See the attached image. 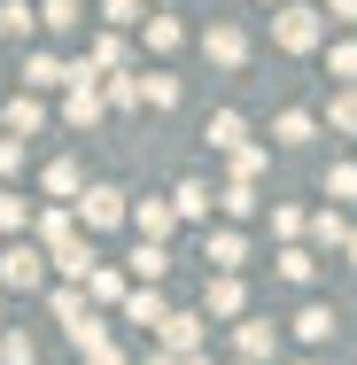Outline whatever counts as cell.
Listing matches in <instances>:
<instances>
[{
	"label": "cell",
	"mask_w": 357,
	"mask_h": 365,
	"mask_svg": "<svg viewBox=\"0 0 357 365\" xmlns=\"http://www.w3.org/2000/svg\"><path fill=\"white\" fill-rule=\"evenodd\" d=\"M39 280H47V257L31 241H8L0 249V288H39Z\"/></svg>",
	"instance_id": "obj_1"
},
{
	"label": "cell",
	"mask_w": 357,
	"mask_h": 365,
	"mask_svg": "<svg viewBox=\"0 0 357 365\" xmlns=\"http://www.w3.org/2000/svg\"><path fill=\"white\" fill-rule=\"evenodd\" d=\"M78 218L86 225H117L125 218V195H117V187H86V195H78Z\"/></svg>",
	"instance_id": "obj_2"
},
{
	"label": "cell",
	"mask_w": 357,
	"mask_h": 365,
	"mask_svg": "<svg viewBox=\"0 0 357 365\" xmlns=\"http://www.w3.org/2000/svg\"><path fill=\"white\" fill-rule=\"evenodd\" d=\"M311 39H319V8H303V0L280 8V47H311Z\"/></svg>",
	"instance_id": "obj_3"
},
{
	"label": "cell",
	"mask_w": 357,
	"mask_h": 365,
	"mask_svg": "<svg viewBox=\"0 0 357 365\" xmlns=\"http://www.w3.org/2000/svg\"><path fill=\"white\" fill-rule=\"evenodd\" d=\"M202 47H210V63H225V71H233V63L249 55V39H241L233 24H210V31H202Z\"/></svg>",
	"instance_id": "obj_4"
},
{
	"label": "cell",
	"mask_w": 357,
	"mask_h": 365,
	"mask_svg": "<svg viewBox=\"0 0 357 365\" xmlns=\"http://www.w3.org/2000/svg\"><path fill=\"white\" fill-rule=\"evenodd\" d=\"M39 24H47V16H39L31 0H0V31H8V39H31Z\"/></svg>",
	"instance_id": "obj_5"
},
{
	"label": "cell",
	"mask_w": 357,
	"mask_h": 365,
	"mask_svg": "<svg viewBox=\"0 0 357 365\" xmlns=\"http://www.w3.org/2000/svg\"><path fill=\"white\" fill-rule=\"evenodd\" d=\"M171 218H179L171 202H140V210H133V225H140L148 241H163V233H171Z\"/></svg>",
	"instance_id": "obj_6"
},
{
	"label": "cell",
	"mask_w": 357,
	"mask_h": 365,
	"mask_svg": "<svg viewBox=\"0 0 357 365\" xmlns=\"http://www.w3.org/2000/svg\"><path fill=\"white\" fill-rule=\"evenodd\" d=\"M39 125H47V117H39V101H24V93H16V101H8V133L24 140V133H39Z\"/></svg>",
	"instance_id": "obj_7"
},
{
	"label": "cell",
	"mask_w": 357,
	"mask_h": 365,
	"mask_svg": "<svg viewBox=\"0 0 357 365\" xmlns=\"http://www.w3.org/2000/svg\"><path fill=\"white\" fill-rule=\"evenodd\" d=\"M63 63H55V55H31V63H24V86H63Z\"/></svg>",
	"instance_id": "obj_8"
},
{
	"label": "cell",
	"mask_w": 357,
	"mask_h": 365,
	"mask_svg": "<svg viewBox=\"0 0 357 365\" xmlns=\"http://www.w3.org/2000/svg\"><path fill=\"white\" fill-rule=\"evenodd\" d=\"M171 210H179V218H202V210H210V195H202V179H187V187L171 195Z\"/></svg>",
	"instance_id": "obj_9"
},
{
	"label": "cell",
	"mask_w": 357,
	"mask_h": 365,
	"mask_svg": "<svg viewBox=\"0 0 357 365\" xmlns=\"http://www.w3.org/2000/svg\"><path fill=\"white\" fill-rule=\"evenodd\" d=\"M125 319H133V327H171V319H163V303H155V295H133V303H125Z\"/></svg>",
	"instance_id": "obj_10"
},
{
	"label": "cell",
	"mask_w": 357,
	"mask_h": 365,
	"mask_svg": "<svg viewBox=\"0 0 357 365\" xmlns=\"http://www.w3.org/2000/svg\"><path fill=\"white\" fill-rule=\"evenodd\" d=\"M163 264H171V257H163L155 241H140V249H133V272H140V280H163Z\"/></svg>",
	"instance_id": "obj_11"
},
{
	"label": "cell",
	"mask_w": 357,
	"mask_h": 365,
	"mask_svg": "<svg viewBox=\"0 0 357 365\" xmlns=\"http://www.w3.org/2000/svg\"><path fill=\"white\" fill-rule=\"evenodd\" d=\"M140 93L155 101V109H171V101H179V78H163V71H155V78H140Z\"/></svg>",
	"instance_id": "obj_12"
},
{
	"label": "cell",
	"mask_w": 357,
	"mask_h": 365,
	"mask_svg": "<svg viewBox=\"0 0 357 365\" xmlns=\"http://www.w3.org/2000/svg\"><path fill=\"white\" fill-rule=\"evenodd\" d=\"M210 148H241V117H233V109L210 117Z\"/></svg>",
	"instance_id": "obj_13"
},
{
	"label": "cell",
	"mask_w": 357,
	"mask_h": 365,
	"mask_svg": "<svg viewBox=\"0 0 357 365\" xmlns=\"http://www.w3.org/2000/svg\"><path fill=\"white\" fill-rule=\"evenodd\" d=\"M295 334H303V342H326V334H334V319H326V311H303V319H295Z\"/></svg>",
	"instance_id": "obj_14"
},
{
	"label": "cell",
	"mask_w": 357,
	"mask_h": 365,
	"mask_svg": "<svg viewBox=\"0 0 357 365\" xmlns=\"http://www.w3.org/2000/svg\"><path fill=\"white\" fill-rule=\"evenodd\" d=\"M280 272H287V280H311V272H319V257H311V249H287Z\"/></svg>",
	"instance_id": "obj_15"
},
{
	"label": "cell",
	"mask_w": 357,
	"mask_h": 365,
	"mask_svg": "<svg viewBox=\"0 0 357 365\" xmlns=\"http://www.w3.org/2000/svg\"><path fill=\"white\" fill-rule=\"evenodd\" d=\"M326 195H342V202H350V195H357V163H334V171H326Z\"/></svg>",
	"instance_id": "obj_16"
},
{
	"label": "cell",
	"mask_w": 357,
	"mask_h": 365,
	"mask_svg": "<svg viewBox=\"0 0 357 365\" xmlns=\"http://www.w3.org/2000/svg\"><path fill=\"white\" fill-rule=\"evenodd\" d=\"M148 47H179V24L171 16H148Z\"/></svg>",
	"instance_id": "obj_17"
},
{
	"label": "cell",
	"mask_w": 357,
	"mask_h": 365,
	"mask_svg": "<svg viewBox=\"0 0 357 365\" xmlns=\"http://www.w3.org/2000/svg\"><path fill=\"white\" fill-rule=\"evenodd\" d=\"M210 257L217 264H241V233H210Z\"/></svg>",
	"instance_id": "obj_18"
},
{
	"label": "cell",
	"mask_w": 357,
	"mask_h": 365,
	"mask_svg": "<svg viewBox=\"0 0 357 365\" xmlns=\"http://www.w3.org/2000/svg\"><path fill=\"white\" fill-rule=\"evenodd\" d=\"M0 233H24V202H16L8 187H0Z\"/></svg>",
	"instance_id": "obj_19"
},
{
	"label": "cell",
	"mask_w": 357,
	"mask_h": 365,
	"mask_svg": "<svg viewBox=\"0 0 357 365\" xmlns=\"http://www.w3.org/2000/svg\"><path fill=\"white\" fill-rule=\"evenodd\" d=\"M47 187H55V195H78V163H71V155H63V163L47 171Z\"/></svg>",
	"instance_id": "obj_20"
},
{
	"label": "cell",
	"mask_w": 357,
	"mask_h": 365,
	"mask_svg": "<svg viewBox=\"0 0 357 365\" xmlns=\"http://www.w3.org/2000/svg\"><path fill=\"white\" fill-rule=\"evenodd\" d=\"M39 233H47L55 249H71V218H63V210H47V218H39Z\"/></svg>",
	"instance_id": "obj_21"
},
{
	"label": "cell",
	"mask_w": 357,
	"mask_h": 365,
	"mask_svg": "<svg viewBox=\"0 0 357 365\" xmlns=\"http://www.w3.org/2000/svg\"><path fill=\"white\" fill-rule=\"evenodd\" d=\"M326 117H334L342 133H357V93H334V109H326Z\"/></svg>",
	"instance_id": "obj_22"
},
{
	"label": "cell",
	"mask_w": 357,
	"mask_h": 365,
	"mask_svg": "<svg viewBox=\"0 0 357 365\" xmlns=\"http://www.w3.org/2000/svg\"><path fill=\"white\" fill-rule=\"evenodd\" d=\"M334 78H342V86H357V47H350V39L334 47Z\"/></svg>",
	"instance_id": "obj_23"
},
{
	"label": "cell",
	"mask_w": 357,
	"mask_h": 365,
	"mask_svg": "<svg viewBox=\"0 0 357 365\" xmlns=\"http://www.w3.org/2000/svg\"><path fill=\"white\" fill-rule=\"evenodd\" d=\"M101 16L109 24H140V0H101Z\"/></svg>",
	"instance_id": "obj_24"
},
{
	"label": "cell",
	"mask_w": 357,
	"mask_h": 365,
	"mask_svg": "<svg viewBox=\"0 0 357 365\" xmlns=\"http://www.w3.org/2000/svg\"><path fill=\"white\" fill-rule=\"evenodd\" d=\"M16 163H24V148H16V140H0V171H16Z\"/></svg>",
	"instance_id": "obj_25"
}]
</instances>
